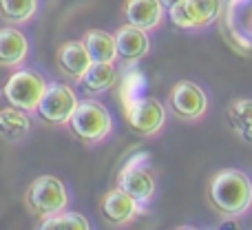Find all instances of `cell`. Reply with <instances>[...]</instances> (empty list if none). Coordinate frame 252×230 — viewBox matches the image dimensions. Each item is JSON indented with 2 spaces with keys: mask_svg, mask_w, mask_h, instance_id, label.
Here are the masks:
<instances>
[{
  "mask_svg": "<svg viewBox=\"0 0 252 230\" xmlns=\"http://www.w3.org/2000/svg\"><path fill=\"white\" fill-rule=\"evenodd\" d=\"M206 197L221 219H241L252 210V179L239 168H221L208 179Z\"/></svg>",
  "mask_w": 252,
  "mask_h": 230,
  "instance_id": "6da1fadb",
  "label": "cell"
},
{
  "mask_svg": "<svg viewBox=\"0 0 252 230\" xmlns=\"http://www.w3.org/2000/svg\"><path fill=\"white\" fill-rule=\"evenodd\" d=\"M113 129L115 122L111 111L93 96L80 100L78 109H75V113L69 122V131L73 133V137L87 144V146H95V144H102L104 139H109Z\"/></svg>",
  "mask_w": 252,
  "mask_h": 230,
  "instance_id": "7a4b0ae2",
  "label": "cell"
},
{
  "mask_svg": "<svg viewBox=\"0 0 252 230\" xmlns=\"http://www.w3.org/2000/svg\"><path fill=\"white\" fill-rule=\"evenodd\" d=\"M25 206L33 217L44 219L71 206V193L66 184L56 175H40L27 186Z\"/></svg>",
  "mask_w": 252,
  "mask_h": 230,
  "instance_id": "3957f363",
  "label": "cell"
},
{
  "mask_svg": "<svg viewBox=\"0 0 252 230\" xmlns=\"http://www.w3.org/2000/svg\"><path fill=\"white\" fill-rule=\"evenodd\" d=\"M49 82L44 80V75L35 69H27V66H18L13 69V73L9 75L7 84L2 89L4 100L11 106L25 109L29 113H35L40 100H42L44 91H47Z\"/></svg>",
  "mask_w": 252,
  "mask_h": 230,
  "instance_id": "277c9868",
  "label": "cell"
},
{
  "mask_svg": "<svg viewBox=\"0 0 252 230\" xmlns=\"http://www.w3.org/2000/svg\"><path fill=\"white\" fill-rule=\"evenodd\" d=\"M80 104L78 91L66 82H49L35 115L49 126H69L71 117Z\"/></svg>",
  "mask_w": 252,
  "mask_h": 230,
  "instance_id": "5b68a950",
  "label": "cell"
},
{
  "mask_svg": "<svg viewBox=\"0 0 252 230\" xmlns=\"http://www.w3.org/2000/svg\"><path fill=\"white\" fill-rule=\"evenodd\" d=\"M118 186L128 193L133 199H137L142 206L151 204L157 195V179L151 173L146 153H137L120 168L118 173Z\"/></svg>",
  "mask_w": 252,
  "mask_h": 230,
  "instance_id": "8992f818",
  "label": "cell"
},
{
  "mask_svg": "<svg viewBox=\"0 0 252 230\" xmlns=\"http://www.w3.org/2000/svg\"><path fill=\"white\" fill-rule=\"evenodd\" d=\"M122 111L126 124L144 137L159 135L166 126V120H168L166 106L153 96H142L137 100H130L128 104H122Z\"/></svg>",
  "mask_w": 252,
  "mask_h": 230,
  "instance_id": "52a82bcc",
  "label": "cell"
},
{
  "mask_svg": "<svg viewBox=\"0 0 252 230\" xmlns=\"http://www.w3.org/2000/svg\"><path fill=\"white\" fill-rule=\"evenodd\" d=\"M226 0H182L168 11V18L182 31H201L221 18Z\"/></svg>",
  "mask_w": 252,
  "mask_h": 230,
  "instance_id": "ba28073f",
  "label": "cell"
},
{
  "mask_svg": "<svg viewBox=\"0 0 252 230\" xmlns=\"http://www.w3.org/2000/svg\"><path fill=\"white\" fill-rule=\"evenodd\" d=\"M168 106L175 117L182 122H199L204 120L210 109L208 93L192 80H179L173 84L168 96Z\"/></svg>",
  "mask_w": 252,
  "mask_h": 230,
  "instance_id": "9c48e42d",
  "label": "cell"
},
{
  "mask_svg": "<svg viewBox=\"0 0 252 230\" xmlns=\"http://www.w3.org/2000/svg\"><path fill=\"white\" fill-rule=\"evenodd\" d=\"M100 213L104 217V222L109 226H128L142 213H146V206H142L137 199L128 195L126 191H122L120 186H113L102 195L100 199Z\"/></svg>",
  "mask_w": 252,
  "mask_h": 230,
  "instance_id": "30bf717a",
  "label": "cell"
},
{
  "mask_svg": "<svg viewBox=\"0 0 252 230\" xmlns=\"http://www.w3.org/2000/svg\"><path fill=\"white\" fill-rule=\"evenodd\" d=\"M151 31L139 29L133 25L118 27L115 42H118V60L124 65H137L151 53Z\"/></svg>",
  "mask_w": 252,
  "mask_h": 230,
  "instance_id": "8fae6325",
  "label": "cell"
},
{
  "mask_svg": "<svg viewBox=\"0 0 252 230\" xmlns=\"http://www.w3.org/2000/svg\"><path fill=\"white\" fill-rule=\"evenodd\" d=\"M56 65H58V71L66 80H73L78 84L84 78V73L89 71V66L93 65V60L82 40H66L56 51Z\"/></svg>",
  "mask_w": 252,
  "mask_h": 230,
  "instance_id": "7c38bea8",
  "label": "cell"
},
{
  "mask_svg": "<svg viewBox=\"0 0 252 230\" xmlns=\"http://www.w3.org/2000/svg\"><path fill=\"white\" fill-rule=\"evenodd\" d=\"M122 20L126 25L139 27L146 31H155L164 22L166 7L161 4V0H124L122 2Z\"/></svg>",
  "mask_w": 252,
  "mask_h": 230,
  "instance_id": "4fadbf2b",
  "label": "cell"
},
{
  "mask_svg": "<svg viewBox=\"0 0 252 230\" xmlns=\"http://www.w3.org/2000/svg\"><path fill=\"white\" fill-rule=\"evenodd\" d=\"M29 58V38L16 25L0 27V66L18 69Z\"/></svg>",
  "mask_w": 252,
  "mask_h": 230,
  "instance_id": "5bb4252c",
  "label": "cell"
},
{
  "mask_svg": "<svg viewBox=\"0 0 252 230\" xmlns=\"http://www.w3.org/2000/svg\"><path fill=\"white\" fill-rule=\"evenodd\" d=\"M115 82H118V66H115V62H93L78 84L87 96L95 98L106 93L109 89H113Z\"/></svg>",
  "mask_w": 252,
  "mask_h": 230,
  "instance_id": "9a60e30c",
  "label": "cell"
},
{
  "mask_svg": "<svg viewBox=\"0 0 252 230\" xmlns=\"http://www.w3.org/2000/svg\"><path fill=\"white\" fill-rule=\"evenodd\" d=\"M31 113L25 109L9 104L7 109H0V139L4 142H22L31 133Z\"/></svg>",
  "mask_w": 252,
  "mask_h": 230,
  "instance_id": "2e32d148",
  "label": "cell"
},
{
  "mask_svg": "<svg viewBox=\"0 0 252 230\" xmlns=\"http://www.w3.org/2000/svg\"><path fill=\"white\" fill-rule=\"evenodd\" d=\"M82 42L87 47L93 62H115L118 60V42L115 33L104 29H87L82 35Z\"/></svg>",
  "mask_w": 252,
  "mask_h": 230,
  "instance_id": "e0dca14e",
  "label": "cell"
},
{
  "mask_svg": "<svg viewBox=\"0 0 252 230\" xmlns=\"http://www.w3.org/2000/svg\"><path fill=\"white\" fill-rule=\"evenodd\" d=\"M226 122L237 137L252 144V98L232 100L226 109Z\"/></svg>",
  "mask_w": 252,
  "mask_h": 230,
  "instance_id": "ac0fdd59",
  "label": "cell"
},
{
  "mask_svg": "<svg viewBox=\"0 0 252 230\" xmlns=\"http://www.w3.org/2000/svg\"><path fill=\"white\" fill-rule=\"evenodd\" d=\"M40 0H0V18L7 25L22 27L38 13Z\"/></svg>",
  "mask_w": 252,
  "mask_h": 230,
  "instance_id": "d6986e66",
  "label": "cell"
},
{
  "mask_svg": "<svg viewBox=\"0 0 252 230\" xmlns=\"http://www.w3.org/2000/svg\"><path fill=\"white\" fill-rule=\"evenodd\" d=\"M38 228L40 230H89L91 228V222L82 213H75V210L66 208L56 215H49V217L40 219Z\"/></svg>",
  "mask_w": 252,
  "mask_h": 230,
  "instance_id": "ffe728a7",
  "label": "cell"
},
{
  "mask_svg": "<svg viewBox=\"0 0 252 230\" xmlns=\"http://www.w3.org/2000/svg\"><path fill=\"white\" fill-rule=\"evenodd\" d=\"M144 84V78L142 73L133 71V73H126L124 80H120V91H118V102L120 104H128L130 100H137V89Z\"/></svg>",
  "mask_w": 252,
  "mask_h": 230,
  "instance_id": "44dd1931",
  "label": "cell"
},
{
  "mask_svg": "<svg viewBox=\"0 0 252 230\" xmlns=\"http://www.w3.org/2000/svg\"><path fill=\"white\" fill-rule=\"evenodd\" d=\"M179 2H182V0H161V4H164V7H166V11H170V9H173V7H177Z\"/></svg>",
  "mask_w": 252,
  "mask_h": 230,
  "instance_id": "7402d4cb",
  "label": "cell"
},
{
  "mask_svg": "<svg viewBox=\"0 0 252 230\" xmlns=\"http://www.w3.org/2000/svg\"><path fill=\"white\" fill-rule=\"evenodd\" d=\"M246 29H248V33H250V38H252V11H250V16H248V27H246Z\"/></svg>",
  "mask_w": 252,
  "mask_h": 230,
  "instance_id": "603a6c76",
  "label": "cell"
},
{
  "mask_svg": "<svg viewBox=\"0 0 252 230\" xmlns=\"http://www.w3.org/2000/svg\"><path fill=\"white\" fill-rule=\"evenodd\" d=\"M226 2H235V0H226Z\"/></svg>",
  "mask_w": 252,
  "mask_h": 230,
  "instance_id": "cb8c5ba5",
  "label": "cell"
}]
</instances>
